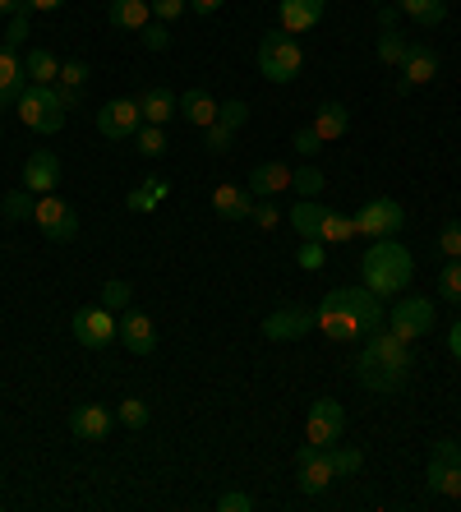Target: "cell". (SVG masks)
Wrapping results in <instances>:
<instances>
[{
    "label": "cell",
    "instance_id": "6da1fadb",
    "mask_svg": "<svg viewBox=\"0 0 461 512\" xmlns=\"http://www.w3.org/2000/svg\"><path fill=\"white\" fill-rule=\"evenodd\" d=\"M383 319V300L369 286H337L319 300L314 310V328L332 342H360L365 333H374Z\"/></svg>",
    "mask_w": 461,
    "mask_h": 512
},
{
    "label": "cell",
    "instance_id": "7a4b0ae2",
    "mask_svg": "<svg viewBox=\"0 0 461 512\" xmlns=\"http://www.w3.org/2000/svg\"><path fill=\"white\" fill-rule=\"evenodd\" d=\"M415 370V356H411V342L388 333H365V346H360V360H355V379L365 383L369 393H397L406 383V374Z\"/></svg>",
    "mask_w": 461,
    "mask_h": 512
},
{
    "label": "cell",
    "instance_id": "3957f363",
    "mask_svg": "<svg viewBox=\"0 0 461 512\" xmlns=\"http://www.w3.org/2000/svg\"><path fill=\"white\" fill-rule=\"evenodd\" d=\"M360 277H365V286L374 291V296H402V291H411L415 259H411L406 245H397V236L392 240H369L365 259H360Z\"/></svg>",
    "mask_w": 461,
    "mask_h": 512
},
{
    "label": "cell",
    "instance_id": "277c9868",
    "mask_svg": "<svg viewBox=\"0 0 461 512\" xmlns=\"http://www.w3.org/2000/svg\"><path fill=\"white\" fill-rule=\"evenodd\" d=\"M14 111H19V120H24L28 130H37V134L65 130V116H70V111L60 107L56 84H24V93H19V102H14Z\"/></svg>",
    "mask_w": 461,
    "mask_h": 512
},
{
    "label": "cell",
    "instance_id": "5b68a950",
    "mask_svg": "<svg viewBox=\"0 0 461 512\" xmlns=\"http://www.w3.org/2000/svg\"><path fill=\"white\" fill-rule=\"evenodd\" d=\"M305 70V51L291 33H268L259 42V74L268 84H291Z\"/></svg>",
    "mask_w": 461,
    "mask_h": 512
},
{
    "label": "cell",
    "instance_id": "8992f818",
    "mask_svg": "<svg viewBox=\"0 0 461 512\" xmlns=\"http://www.w3.org/2000/svg\"><path fill=\"white\" fill-rule=\"evenodd\" d=\"M355 217V236H365V240H392V236H402L406 227V208L397 199H369Z\"/></svg>",
    "mask_w": 461,
    "mask_h": 512
},
{
    "label": "cell",
    "instance_id": "52a82bcc",
    "mask_svg": "<svg viewBox=\"0 0 461 512\" xmlns=\"http://www.w3.org/2000/svg\"><path fill=\"white\" fill-rule=\"evenodd\" d=\"M33 222L42 227V236L56 240V245H70V240L79 236V213H74V203H65L56 190H51V194H37Z\"/></svg>",
    "mask_w": 461,
    "mask_h": 512
},
{
    "label": "cell",
    "instance_id": "ba28073f",
    "mask_svg": "<svg viewBox=\"0 0 461 512\" xmlns=\"http://www.w3.org/2000/svg\"><path fill=\"white\" fill-rule=\"evenodd\" d=\"M434 319H438V310H434V300H425V296H402L388 310V328L397 337H406V342H420L425 333H434Z\"/></svg>",
    "mask_w": 461,
    "mask_h": 512
},
{
    "label": "cell",
    "instance_id": "9c48e42d",
    "mask_svg": "<svg viewBox=\"0 0 461 512\" xmlns=\"http://www.w3.org/2000/svg\"><path fill=\"white\" fill-rule=\"evenodd\" d=\"M296 466H300V494H309V499H319L323 489L337 480V466H332V448H319V443H300L296 453Z\"/></svg>",
    "mask_w": 461,
    "mask_h": 512
},
{
    "label": "cell",
    "instance_id": "30bf717a",
    "mask_svg": "<svg viewBox=\"0 0 461 512\" xmlns=\"http://www.w3.org/2000/svg\"><path fill=\"white\" fill-rule=\"evenodd\" d=\"M342 429H346V411L337 397H319V402L309 406L305 416V443H319V448H332V443H342Z\"/></svg>",
    "mask_w": 461,
    "mask_h": 512
},
{
    "label": "cell",
    "instance_id": "8fae6325",
    "mask_svg": "<svg viewBox=\"0 0 461 512\" xmlns=\"http://www.w3.org/2000/svg\"><path fill=\"white\" fill-rule=\"evenodd\" d=\"M139 125H143L139 97H116V102H107V107L97 111V130H102V139H111V143L134 139Z\"/></svg>",
    "mask_w": 461,
    "mask_h": 512
},
{
    "label": "cell",
    "instance_id": "7c38bea8",
    "mask_svg": "<svg viewBox=\"0 0 461 512\" xmlns=\"http://www.w3.org/2000/svg\"><path fill=\"white\" fill-rule=\"evenodd\" d=\"M116 314L107 310V305H88V310L74 314V337H79V346H88V351H102V346L116 342Z\"/></svg>",
    "mask_w": 461,
    "mask_h": 512
},
{
    "label": "cell",
    "instance_id": "4fadbf2b",
    "mask_svg": "<svg viewBox=\"0 0 461 512\" xmlns=\"http://www.w3.org/2000/svg\"><path fill=\"white\" fill-rule=\"evenodd\" d=\"M116 337H120V346H125V351H134V356H153V351H157V323L148 319L143 310H125V314H120Z\"/></svg>",
    "mask_w": 461,
    "mask_h": 512
},
{
    "label": "cell",
    "instance_id": "5bb4252c",
    "mask_svg": "<svg viewBox=\"0 0 461 512\" xmlns=\"http://www.w3.org/2000/svg\"><path fill=\"white\" fill-rule=\"evenodd\" d=\"M111 429H116V411H111V406L88 402V406H74L70 411V434L74 439H83V443L107 439Z\"/></svg>",
    "mask_w": 461,
    "mask_h": 512
},
{
    "label": "cell",
    "instance_id": "9a60e30c",
    "mask_svg": "<svg viewBox=\"0 0 461 512\" xmlns=\"http://www.w3.org/2000/svg\"><path fill=\"white\" fill-rule=\"evenodd\" d=\"M323 10H328V0H277V24H282V33L300 37L309 28H319Z\"/></svg>",
    "mask_w": 461,
    "mask_h": 512
},
{
    "label": "cell",
    "instance_id": "2e32d148",
    "mask_svg": "<svg viewBox=\"0 0 461 512\" xmlns=\"http://www.w3.org/2000/svg\"><path fill=\"white\" fill-rule=\"evenodd\" d=\"M309 328H314V314L296 310V305H282V310H272L268 319H263V337H268V342H296Z\"/></svg>",
    "mask_w": 461,
    "mask_h": 512
},
{
    "label": "cell",
    "instance_id": "e0dca14e",
    "mask_svg": "<svg viewBox=\"0 0 461 512\" xmlns=\"http://www.w3.org/2000/svg\"><path fill=\"white\" fill-rule=\"evenodd\" d=\"M56 185H60V157L51 153V148H37V153H28V162H24V190L51 194Z\"/></svg>",
    "mask_w": 461,
    "mask_h": 512
},
{
    "label": "cell",
    "instance_id": "ac0fdd59",
    "mask_svg": "<svg viewBox=\"0 0 461 512\" xmlns=\"http://www.w3.org/2000/svg\"><path fill=\"white\" fill-rule=\"evenodd\" d=\"M402 88H420V84H434V74H438V51L425 47V42H411V51H406L402 60Z\"/></svg>",
    "mask_w": 461,
    "mask_h": 512
},
{
    "label": "cell",
    "instance_id": "d6986e66",
    "mask_svg": "<svg viewBox=\"0 0 461 512\" xmlns=\"http://www.w3.org/2000/svg\"><path fill=\"white\" fill-rule=\"evenodd\" d=\"M254 199H272V194L291 190V167L286 162H259V167L249 171V185H245Z\"/></svg>",
    "mask_w": 461,
    "mask_h": 512
},
{
    "label": "cell",
    "instance_id": "ffe728a7",
    "mask_svg": "<svg viewBox=\"0 0 461 512\" xmlns=\"http://www.w3.org/2000/svg\"><path fill=\"white\" fill-rule=\"evenodd\" d=\"M254 194L240 190V185H217L213 190V208L217 217H226V222H245V217H254Z\"/></svg>",
    "mask_w": 461,
    "mask_h": 512
},
{
    "label": "cell",
    "instance_id": "44dd1931",
    "mask_svg": "<svg viewBox=\"0 0 461 512\" xmlns=\"http://www.w3.org/2000/svg\"><path fill=\"white\" fill-rule=\"evenodd\" d=\"M28 74H24V60L14 56V51L0 47V111H10L14 102H19V93H24Z\"/></svg>",
    "mask_w": 461,
    "mask_h": 512
},
{
    "label": "cell",
    "instance_id": "7402d4cb",
    "mask_svg": "<svg viewBox=\"0 0 461 512\" xmlns=\"http://www.w3.org/2000/svg\"><path fill=\"white\" fill-rule=\"evenodd\" d=\"M176 116H185V120L194 125V130H208V125L217 120V97L208 93V88H190V93L180 97Z\"/></svg>",
    "mask_w": 461,
    "mask_h": 512
},
{
    "label": "cell",
    "instance_id": "603a6c76",
    "mask_svg": "<svg viewBox=\"0 0 461 512\" xmlns=\"http://www.w3.org/2000/svg\"><path fill=\"white\" fill-rule=\"evenodd\" d=\"M176 107H180V97L171 93V88H162V84H153V88H143L139 93V111H143L148 125H166V120L176 116Z\"/></svg>",
    "mask_w": 461,
    "mask_h": 512
},
{
    "label": "cell",
    "instance_id": "cb8c5ba5",
    "mask_svg": "<svg viewBox=\"0 0 461 512\" xmlns=\"http://www.w3.org/2000/svg\"><path fill=\"white\" fill-rule=\"evenodd\" d=\"M107 19L120 33H143V24L153 19V5H148V0H111Z\"/></svg>",
    "mask_w": 461,
    "mask_h": 512
},
{
    "label": "cell",
    "instance_id": "d4e9b609",
    "mask_svg": "<svg viewBox=\"0 0 461 512\" xmlns=\"http://www.w3.org/2000/svg\"><path fill=\"white\" fill-rule=\"evenodd\" d=\"M314 130H319L323 143H337L346 130H351V111L342 107V102H323L319 111H314V120H309Z\"/></svg>",
    "mask_w": 461,
    "mask_h": 512
},
{
    "label": "cell",
    "instance_id": "484cf974",
    "mask_svg": "<svg viewBox=\"0 0 461 512\" xmlns=\"http://www.w3.org/2000/svg\"><path fill=\"white\" fill-rule=\"evenodd\" d=\"M425 485L434 489V494H443V499L461 503V466H448V462H434V457H429Z\"/></svg>",
    "mask_w": 461,
    "mask_h": 512
},
{
    "label": "cell",
    "instance_id": "4316f807",
    "mask_svg": "<svg viewBox=\"0 0 461 512\" xmlns=\"http://www.w3.org/2000/svg\"><path fill=\"white\" fill-rule=\"evenodd\" d=\"M397 10H402L406 19H415L420 28H438L448 19V0H397Z\"/></svg>",
    "mask_w": 461,
    "mask_h": 512
},
{
    "label": "cell",
    "instance_id": "83f0119b",
    "mask_svg": "<svg viewBox=\"0 0 461 512\" xmlns=\"http://www.w3.org/2000/svg\"><path fill=\"white\" fill-rule=\"evenodd\" d=\"M323 217H328V208H323L319 199H300L296 208H291V217H286V222L300 231V240H309V236H319Z\"/></svg>",
    "mask_w": 461,
    "mask_h": 512
},
{
    "label": "cell",
    "instance_id": "f1b7e54d",
    "mask_svg": "<svg viewBox=\"0 0 461 512\" xmlns=\"http://www.w3.org/2000/svg\"><path fill=\"white\" fill-rule=\"evenodd\" d=\"M166 194H171V185L153 176V180H143V185H134V190L125 194V208H130V213H153Z\"/></svg>",
    "mask_w": 461,
    "mask_h": 512
},
{
    "label": "cell",
    "instance_id": "f546056e",
    "mask_svg": "<svg viewBox=\"0 0 461 512\" xmlns=\"http://www.w3.org/2000/svg\"><path fill=\"white\" fill-rule=\"evenodd\" d=\"M24 74H28V84H56V79H60V60L51 56L47 47H33L24 56Z\"/></svg>",
    "mask_w": 461,
    "mask_h": 512
},
{
    "label": "cell",
    "instance_id": "4dcf8cb0",
    "mask_svg": "<svg viewBox=\"0 0 461 512\" xmlns=\"http://www.w3.org/2000/svg\"><path fill=\"white\" fill-rule=\"evenodd\" d=\"M291 190H296L300 199H319V194L328 190V176H323L314 162H305V167L291 171Z\"/></svg>",
    "mask_w": 461,
    "mask_h": 512
},
{
    "label": "cell",
    "instance_id": "1f68e13d",
    "mask_svg": "<svg viewBox=\"0 0 461 512\" xmlns=\"http://www.w3.org/2000/svg\"><path fill=\"white\" fill-rule=\"evenodd\" d=\"M33 208H37V194H33V190H24V185H19V190H10L5 199H0V213L10 217V222H33Z\"/></svg>",
    "mask_w": 461,
    "mask_h": 512
},
{
    "label": "cell",
    "instance_id": "d6a6232c",
    "mask_svg": "<svg viewBox=\"0 0 461 512\" xmlns=\"http://www.w3.org/2000/svg\"><path fill=\"white\" fill-rule=\"evenodd\" d=\"M406 51H411V42H406L397 28H383V37H379V65H388V70H402Z\"/></svg>",
    "mask_w": 461,
    "mask_h": 512
},
{
    "label": "cell",
    "instance_id": "836d02e7",
    "mask_svg": "<svg viewBox=\"0 0 461 512\" xmlns=\"http://www.w3.org/2000/svg\"><path fill=\"white\" fill-rule=\"evenodd\" d=\"M319 240L323 245H346V240H355V217L346 213H328L319 227Z\"/></svg>",
    "mask_w": 461,
    "mask_h": 512
},
{
    "label": "cell",
    "instance_id": "e575fe53",
    "mask_svg": "<svg viewBox=\"0 0 461 512\" xmlns=\"http://www.w3.org/2000/svg\"><path fill=\"white\" fill-rule=\"evenodd\" d=\"M134 300V286L125 282V277H111V282H102V305H107L111 314H125Z\"/></svg>",
    "mask_w": 461,
    "mask_h": 512
},
{
    "label": "cell",
    "instance_id": "d590c367",
    "mask_svg": "<svg viewBox=\"0 0 461 512\" xmlns=\"http://www.w3.org/2000/svg\"><path fill=\"white\" fill-rule=\"evenodd\" d=\"M134 148H139L143 157H162L166 153V130H162V125H148V120H143L139 130H134Z\"/></svg>",
    "mask_w": 461,
    "mask_h": 512
},
{
    "label": "cell",
    "instance_id": "8d00e7d4",
    "mask_svg": "<svg viewBox=\"0 0 461 512\" xmlns=\"http://www.w3.org/2000/svg\"><path fill=\"white\" fill-rule=\"evenodd\" d=\"M56 88H65V93H79V97H83V88H88V65H83V60H60Z\"/></svg>",
    "mask_w": 461,
    "mask_h": 512
},
{
    "label": "cell",
    "instance_id": "74e56055",
    "mask_svg": "<svg viewBox=\"0 0 461 512\" xmlns=\"http://www.w3.org/2000/svg\"><path fill=\"white\" fill-rule=\"evenodd\" d=\"M296 263H300V268H305V273H319L323 263H328V245H323L319 236L300 240V254H296Z\"/></svg>",
    "mask_w": 461,
    "mask_h": 512
},
{
    "label": "cell",
    "instance_id": "f35d334b",
    "mask_svg": "<svg viewBox=\"0 0 461 512\" xmlns=\"http://www.w3.org/2000/svg\"><path fill=\"white\" fill-rule=\"evenodd\" d=\"M231 139H236V130H231V125H222V120H213V125L203 130V148H208L213 157H222L226 148H231Z\"/></svg>",
    "mask_w": 461,
    "mask_h": 512
},
{
    "label": "cell",
    "instance_id": "ab89813d",
    "mask_svg": "<svg viewBox=\"0 0 461 512\" xmlns=\"http://www.w3.org/2000/svg\"><path fill=\"white\" fill-rule=\"evenodd\" d=\"M24 42H28V5L10 14V28H5V42H0V47H5V51H19Z\"/></svg>",
    "mask_w": 461,
    "mask_h": 512
},
{
    "label": "cell",
    "instance_id": "60d3db41",
    "mask_svg": "<svg viewBox=\"0 0 461 512\" xmlns=\"http://www.w3.org/2000/svg\"><path fill=\"white\" fill-rule=\"evenodd\" d=\"M332 466H337V476H360L365 453H360V448H337V443H332Z\"/></svg>",
    "mask_w": 461,
    "mask_h": 512
},
{
    "label": "cell",
    "instance_id": "b9f144b4",
    "mask_svg": "<svg viewBox=\"0 0 461 512\" xmlns=\"http://www.w3.org/2000/svg\"><path fill=\"white\" fill-rule=\"evenodd\" d=\"M438 296L461 300V259H448V263H443V273H438Z\"/></svg>",
    "mask_w": 461,
    "mask_h": 512
},
{
    "label": "cell",
    "instance_id": "7bdbcfd3",
    "mask_svg": "<svg viewBox=\"0 0 461 512\" xmlns=\"http://www.w3.org/2000/svg\"><path fill=\"white\" fill-rule=\"evenodd\" d=\"M120 425H125V429H143V425H148V402L125 397V402H120Z\"/></svg>",
    "mask_w": 461,
    "mask_h": 512
},
{
    "label": "cell",
    "instance_id": "ee69618b",
    "mask_svg": "<svg viewBox=\"0 0 461 512\" xmlns=\"http://www.w3.org/2000/svg\"><path fill=\"white\" fill-rule=\"evenodd\" d=\"M291 143H296L300 157H319L323 153V139H319V130H314V125H300V130L291 134Z\"/></svg>",
    "mask_w": 461,
    "mask_h": 512
},
{
    "label": "cell",
    "instance_id": "f6af8a7d",
    "mask_svg": "<svg viewBox=\"0 0 461 512\" xmlns=\"http://www.w3.org/2000/svg\"><path fill=\"white\" fill-rule=\"evenodd\" d=\"M139 37H143V47H148V51H166V47H171V33H166L162 19H148Z\"/></svg>",
    "mask_w": 461,
    "mask_h": 512
},
{
    "label": "cell",
    "instance_id": "bcb514c9",
    "mask_svg": "<svg viewBox=\"0 0 461 512\" xmlns=\"http://www.w3.org/2000/svg\"><path fill=\"white\" fill-rule=\"evenodd\" d=\"M438 250H443V259H461V222H448L438 231Z\"/></svg>",
    "mask_w": 461,
    "mask_h": 512
},
{
    "label": "cell",
    "instance_id": "7dc6e473",
    "mask_svg": "<svg viewBox=\"0 0 461 512\" xmlns=\"http://www.w3.org/2000/svg\"><path fill=\"white\" fill-rule=\"evenodd\" d=\"M217 120H222V125H231V130H240V125H245L249 120V102H222V107H217Z\"/></svg>",
    "mask_w": 461,
    "mask_h": 512
},
{
    "label": "cell",
    "instance_id": "c3c4849f",
    "mask_svg": "<svg viewBox=\"0 0 461 512\" xmlns=\"http://www.w3.org/2000/svg\"><path fill=\"white\" fill-rule=\"evenodd\" d=\"M148 5H153V19H162V24H171V19L190 10V0H148Z\"/></svg>",
    "mask_w": 461,
    "mask_h": 512
},
{
    "label": "cell",
    "instance_id": "681fc988",
    "mask_svg": "<svg viewBox=\"0 0 461 512\" xmlns=\"http://www.w3.org/2000/svg\"><path fill=\"white\" fill-rule=\"evenodd\" d=\"M217 508H222V512H254V499H249V494H240V489H226L222 499H217Z\"/></svg>",
    "mask_w": 461,
    "mask_h": 512
},
{
    "label": "cell",
    "instance_id": "f907efd6",
    "mask_svg": "<svg viewBox=\"0 0 461 512\" xmlns=\"http://www.w3.org/2000/svg\"><path fill=\"white\" fill-rule=\"evenodd\" d=\"M254 222H259L263 231L277 227V222H282V213H277V203H272V199H259V203H254Z\"/></svg>",
    "mask_w": 461,
    "mask_h": 512
},
{
    "label": "cell",
    "instance_id": "816d5d0a",
    "mask_svg": "<svg viewBox=\"0 0 461 512\" xmlns=\"http://www.w3.org/2000/svg\"><path fill=\"white\" fill-rule=\"evenodd\" d=\"M434 462L461 466V443H452V439H438V443H434Z\"/></svg>",
    "mask_w": 461,
    "mask_h": 512
},
{
    "label": "cell",
    "instance_id": "f5cc1de1",
    "mask_svg": "<svg viewBox=\"0 0 461 512\" xmlns=\"http://www.w3.org/2000/svg\"><path fill=\"white\" fill-rule=\"evenodd\" d=\"M448 351H452V360H461V319L452 323V333H448Z\"/></svg>",
    "mask_w": 461,
    "mask_h": 512
},
{
    "label": "cell",
    "instance_id": "db71d44e",
    "mask_svg": "<svg viewBox=\"0 0 461 512\" xmlns=\"http://www.w3.org/2000/svg\"><path fill=\"white\" fill-rule=\"evenodd\" d=\"M397 14H402L397 5H379V24L383 28H397Z\"/></svg>",
    "mask_w": 461,
    "mask_h": 512
},
{
    "label": "cell",
    "instance_id": "11a10c76",
    "mask_svg": "<svg viewBox=\"0 0 461 512\" xmlns=\"http://www.w3.org/2000/svg\"><path fill=\"white\" fill-rule=\"evenodd\" d=\"M190 5H194V14H217L226 0H190Z\"/></svg>",
    "mask_w": 461,
    "mask_h": 512
},
{
    "label": "cell",
    "instance_id": "9f6ffc18",
    "mask_svg": "<svg viewBox=\"0 0 461 512\" xmlns=\"http://www.w3.org/2000/svg\"><path fill=\"white\" fill-rule=\"evenodd\" d=\"M24 5H28V0H0V19H10V14L24 10Z\"/></svg>",
    "mask_w": 461,
    "mask_h": 512
},
{
    "label": "cell",
    "instance_id": "6f0895ef",
    "mask_svg": "<svg viewBox=\"0 0 461 512\" xmlns=\"http://www.w3.org/2000/svg\"><path fill=\"white\" fill-rule=\"evenodd\" d=\"M60 5H65V0H28V10H42V14H47V10H60Z\"/></svg>",
    "mask_w": 461,
    "mask_h": 512
},
{
    "label": "cell",
    "instance_id": "680465c9",
    "mask_svg": "<svg viewBox=\"0 0 461 512\" xmlns=\"http://www.w3.org/2000/svg\"><path fill=\"white\" fill-rule=\"evenodd\" d=\"M374 5H388V0H374Z\"/></svg>",
    "mask_w": 461,
    "mask_h": 512
}]
</instances>
